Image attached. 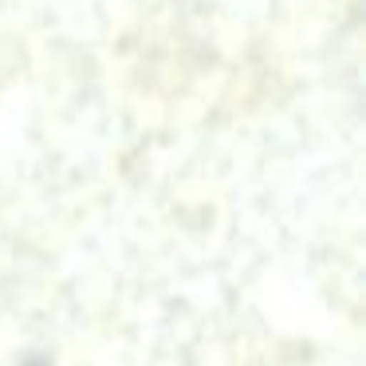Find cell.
I'll list each match as a JSON object with an SVG mask.
<instances>
[{
  "label": "cell",
  "instance_id": "obj_1",
  "mask_svg": "<svg viewBox=\"0 0 366 366\" xmlns=\"http://www.w3.org/2000/svg\"><path fill=\"white\" fill-rule=\"evenodd\" d=\"M24 366H48V362H44V358H32V362H24Z\"/></svg>",
  "mask_w": 366,
  "mask_h": 366
}]
</instances>
